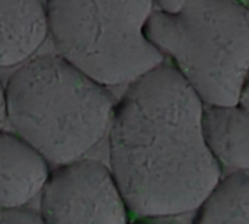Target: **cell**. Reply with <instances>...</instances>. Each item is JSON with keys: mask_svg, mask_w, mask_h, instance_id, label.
Segmentation results:
<instances>
[{"mask_svg": "<svg viewBox=\"0 0 249 224\" xmlns=\"http://www.w3.org/2000/svg\"><path fill=\"white\" fill-rule=\"evenodd\" d=\"M203 114V102L168 61L130 85L115 103L109 171L139 220L194 213L222 181Z\"/></svg>", "mask_w": 249, "mask_h": 224, "instance_id": "obj_1", "label": "cell"}, {"mask_svg": "<svg viewBox=\"0 0 249 224\" xmlns=\"http://www.w3.org/2000/svg\"><path fill=\"white\" fill-rule=\"evenodd\" d=\"M115 102L60 55H41L19 67L6 85V114L20 138L48 163L80 160L109 130Z\"/></svg>", "mask_w": 249, "mask_h": 224, "instance_id": "obj_2", "label": "cell"}, {"mask_svg": "<svg viewBox=\"0 0 249 224\" xmlns=\"http://www.w3.org/2000/svg\"><path fill=\"white\" fill-rule=\"evenodd\" d=\"M144 34L204 106H235L249 79L245 1H184L177 13L153 9Z\"/></svg>", "mask_w": 249, "mask_h": 224, "instance_id": "obj_3", "label": "cell"}, {"mask_svg": "<svg viewBox=\"0 0 249 224\" xmlns=\"http://www.w3.org/2000/svg\"><path fill=\"white\" fill-rule=\"evenodd\" d=\"M153 9V1L45 3L58 55L104 87L133 85L166 63L144 34Z\"/></svg>", "mask_w": 249, "mask_h": 224, "instance_id": "obj_4", "label": "cell"}, {"mask_svg": "<svg viewBox=\"0 0 249 224\" xmlns=\"http://www.w3.org/2000/svg\"><path fill=\"white\" fill-rule=\"evenodd\" d=\"M45 224H130V211L109 171L80 159L51 172L41 192Z\"/></svg>", "mask_w": 249, "mask_h": 224, "instance_id": "obj_5", "label": "cell"}, {"mask_svg": "<svg viewBox=\"0 0 249 224\" xmlns=\"http://www.w3.org/2000/svg\"><path fill=\"white\" fill-rule=\"evenodd\" d=\"M50 163L15 133L0 131V210L22 208L50 179Z\"/></svg>", "mask_w": 249, "mask_h": 224, "instance_id": "obj_6", "label": "cell"}, {"mask_svg": "<svg viewBox=\"0 0 249 224\" xmlns=\"http://www.w3.org/2000/svg\"><path fill=\"white\" fill-rule=\"evenodd\" d=\"M203 128L223 172L249 173V79L235 106H204Z\"/></svg>", "mask_w": 249, "mask_h": 224, "instance_id": "obj_7", "label": "cell"}, {"mask_svg": "<svg viewBox=\"0 0 249 224\" xmlns=\"http://www.w3.org/2000/svg\"><path fill=\"white\" fill-rule=\"evenodd\" d=\"M47 35L45 3L0 1V67L29 60Z\"/></svg>", "mask_w": 249, "mask_h": 224, "instance_id": "obj_8", "label": "cell"}, {"mask_svg": "<svg viewBox=\"0 0 249 224\" xmlns=\"http://www.w3.org/2000/svg\"><path fill=\"white\" fill-rule=\"evenodd\" d=\"M193 224H249V173L232 172L197 210Z\"/></svg>", "mask_w": 249, "mask_h": 224, "instance_id": "obj_9", "label": "cell"}, {"mask_svg": "<svg viewBox=\"0 0 249 224\" xmlns=\"http://www.w3.org/2000/svg\"><path fill=\"white\" fill-rule=\"evenodd\" d=\"M0 224H45L41 214L29 208H4L0 210Z\"/></svg>", "mask_w": 249, "mask_h": 224, "instance_id": "obj_10", "label": "cell"}, {"mask_svg": "<svg viewBox=\"0 0 249 224\" xmlns=\"http://www.w3.org/2000/svg\"><path fill=\"white\" fill-rule=\"evenodd\" d=\"M6 120H7V114H6V86L0 80V131L3 128Z\"/></svg>", "mask_w": 249, "mask_h": 224, "instance_id": "obj_11", "label": "cell"}, {"mask_svg": "<svg viewBox=\"0 0 249 224\" xmlns=\"http://www.w3.org/2000/svg\"><path fill=\"white\" fill-rule=\"evenodd\" d=\"M134 224H182L175 219H142Z\"/></svg>", "mask_w": 249, "mask_h": 224, "instance_id": "obj_12", "label": "cell"}, {"mask_svg": "<svg viewBox=\"0 0 249 224\" xmlns=\"http://www.w3.org/2000/svg\"><path fill=\"white\" fill-rule=\"evenodd\" d=\"M247 6H248V7H249V1H247Z\"/></svg>", "mask_w": 249, "mask_h": 224, "instance_id": "obj_13", "label": "cell"}]
</instances>
